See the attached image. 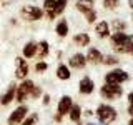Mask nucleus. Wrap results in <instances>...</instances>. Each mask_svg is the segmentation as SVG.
Instances as JSON below:
<instances>
[{"label":"nucleus","instance_id":"nucleus-9","mask_svg":"<svg viewBox=\"0 0 133 125\" xmlns=\"http://www.w3.org/2000/svg\"><path fill=\"white\" fill-rule=\"evenodd\" d=\"M66 65H68L72 70H83L87 65H88V62H87V57H85L83 52H75V53H72V55L68 57Z\"/></svg>","mask_w":133,"mask_h":125},{"label":"nucleus","instance_id":"nucleus-17","mask_svg":"<svg viewBox=\"0 0 133 125\" xmlns=\"http://www.w3.org/2000/svg\"><path fill=\"white\" fill-rule=\"evenodd\" d=\"M72 43L75 47H80V48H85V47L88 48L90 43H91V37L87 32H78L72 37Z\"/></svg>","mask_w":133,"mask_h":125},{"label":"nucleus","instance_id":"nucleus-19","mask_svg":"<svg viewBox=\"0 0 133 125\" xmlns=\"http://www.w3.org/2000/svg\"><path fill=\"white\" fill-rule=\"evenodd\" d=\"M131 48H133V33H130V35H128V39L125 40L123 43H120V45H116V47H113V50H115L116 55H125V53H130Z\"/></svg>","mask_w":133,"mask_h":125},{"label":"nucleus","instance_id":"nucleus-42","mask_svg":"<svg viewBox=\"0 0 133 125\" xmlns=\"http://www.w3.org/2000/svg\"><path fill=\"white\" fill-rule=\"evenodd\" d=\"M0 2H2V0H0Z\"/></svg>","mask_w":133,"mask_h":125},{"label":"nucleus","instance_id":"nucleus-31","mask_svg":"<svg viewBox=\"0 0 133 125\" xmlns=\"http://www.w3.org/2000/svg\"><path fill=\"white\" fill-rule=\"evenodd\" d=\"M50 102H52V95H50L48 92H45V93L42 95V105H43V107H48Z\"/></svg>","mask_w":133,"mask_h":125},{"label":"nucleus","instance_id":"nucleus-4","mask_svg":"<svg viewBox=\"0 0 133 125\" xmlns=\"http://www.w3.org/2000/svg\"><path fill=\"white\" fill-rule=\"evenodd\" d=\"M35 87V82L32 78H25L17 85V92H15V102L17 105H22L27 100H30V95H32V90Z\"/></svg>","mask_w":133,"mask_h":125},{"label":"nucleus","instance_id":"nucleus-37","mask_svg":"<svg viewBox=\"0 0 133 125\" xmlns=\"http://www.w3.org/2000/svg\"><path fill=\"white\" fill-rule=\"evenodd\" d=\"M10 25H12V27H15V25H18V20H17L15 17H12V18H10Z\"/></svg>","mask_w":133,"mask_h":125},{"label":"nucleus","instance_id":"nucleus-18","mask_svg":"<svg viewBox=\"0 0 133 125\" xmlns=\"http://www.w3.org/2000/svg\"><path fill=\"white\" fill-rule=\"evenodd\" d=\"M55 77H57V80H60V82H68L70 78H72V68L66 64H63V62H60L55 68Z\"/></svg>","mask_w":133,"mask_h":125},{"label":"nucleus","instance_id":"nucleus-33","mask_svg":"<svg viewBox=\"0 0 133 125\" xmlns=\"http://www.w3.org/2000/svg\"><path fill=\"white\" fill-rule=\"evenodd\" d=\"M93 115H95V110H91V108L83 110V117H93Z\"/></svg>","mask_w":133,"mask_h":125},{"label":"nucleus","instance_id":"nucleus-14","mask_svg":"<svg viewBox=\"0 0 133 125\" xmlns=\"http://www.w3.org/2000/svg\"><path fill=\"white\" fill-rule=\"evenodd\" d=\"M53 32H55V35L58 39H66V37L70 35V23L66 18H58L55 27H53Z\"/></svg>","mask_w":133,"mask_h":125},{"label":"nucleus","instance_id":"nucleus-3","mask_svg":"<svg viewBox=\"0 0 133 125\" xmlns=\"http://www.w3.org/2000/svg\"><path fill=\"white\" fill-rule=\"evenodd\" d=\"M95 117H97V122L100 125H111L118 118V112L110 103H100L95 108Z\"/></svg>","mask_w":133,"mask_h":125},{"label":"nucleus","instance_id":"nucleus-29","mask_svg":"<svg viewBox=\"0 0 133 125\" xmlns=\"http://www.w3.org/2000/svg\"><path fill=\"white\" fill-rule=\"evenodd\" d=\"M102 5L105 10H116L120 7V0H103Z\"/></svg>","mask_w":133,"mask_h":125},{"label":"nucleus","instance_id":"nucleus-6","mask_svg":"<svg viewBox=\"0 0 133 125\" xmlns=\"http://www.w3.org/2000/svg\"><path fill=\"white\" fill-rule=\"evenodd\" d=\"M100 97L107 102H113L123 97V87L122 85H111V83H103L100 87Z\"/></svg>","mask_w":133,"mask_h":125},{"label":"nucleus","instance_id":"nucleus-26","mask_svg":"<svg viewBox=\"0 0 133 125\" xmlns=\"http://www.w3.org/2000/svg\"><path fill=\"white\" fill-rule=\"evenodd\" d=\"M120 64V58L113 55V53H108V55H103V60H102V65L105 67H116Z\"/></svg>","mask_w":133,"mask_h":125},{"label":"nucleus","instance_id":"nucleus-22","mask_svg":"<svg viewBox=\"0 0 133 125\" xmlns=\"http://www.w3.org/2000/svg\"><path fill=\"white\" fill-rule=\"evenodd\" d=\"M82 117H83V108H82L80 103L75 102L72 110H70V114H68V118H70V122L78 123V122H82Z\"/></svg>","mask_w":133,"mask_h":125},{"label":"nucleus","instance_id":"nucleus-24","mask_svg":"<svg viewBox=\"0 0 133 125\" xmlns=\"http://www.w3.org/2000/svg\"><path fill=\"white\" fill-rule=\"evenodd\" d=\"M110 30L111 32H127V22L122 18H113L110 22Z\"/></svg>","mask_w":133,"mask_h":125},{"label":"nucleus","instance_id":"nucleus-10","mask_svg":"<svg viewBox=\"0 0 133 125\" xmlns=\"http://www.w3.org/2000/svg\"><path fill=\"white\" fill-rule=\"evenodd\" d=\"M73 97L72 95H62L60 98H58V102H57V114H60L62 117H68L70 114V110H72V107H73Z\"/></svg>","mask_w":133,"mask_h":125},{"label":"nucleus","instance_id":"nucleus-12","mask_svg":"<svg viewBox=\"0 0 133 125\" xmlns=\"http://www.w3.org/2000/svg\"><path fill=\"white\" fill-rule=\"evenodd\" d=\"M95 92V82L90 75H83L78 80V93L80 95H91Z\"/></svg>","mask_w":133,"mask_h":125},{"label":"nucleus","instance_id":"nucleus-8","mask_svg":"<svg viewBox=\"0 0 133 125\" xmlns=\"http://www.w3.org/2000/svg\"><path fill=\"white\" fill-rule=\"evenodd\" d=\"M30 75V64H28L27 58H23L22 55H17L15 57V72H14V77L17 78L18 82L28 78Z\"/></svg>","mask_w":133,"mask_h":125},{"label":"nucleus","instance_id":"nucleus-2","mask_svg":"<svg viewBox=\"0 0 133 125\" xmlns=\"http://www.w3.org/2000/svg\"><path fill=\"white\" fill-rule=\"evenodd\" d=\"M20 18L27 23H37L40 20L45 18V12L40 5H35V3H25V5L20 7L18 12Z\"/></svg>","mask_w":133,"mask_h":125},{"label":"nucleus","instance_id":"nucleus-15","mask_svg":"<svg viewBox=\"0 0 133 125\" xmlns=\"http://www.w3.org/2000/svg\"><path fill=\"white\" fill-rule=\"evenodd\" d=\"M37 48H38V42L37 40H27L22 47V57L30 60V58L37 57Z\"/></svg>","mask_w":133,"mask_h":125},{"label":"nucleus","instance_id":"nucleus-7","mask_svg":"<svg viewBox=\"0 0 133 125\" xmlns=\"http://www.w3.org/2000/svg\"><path fill=\"white\" fill-rule=\"evenodd\" d=\"M30 114V108H28L27 103H22V105H17L14 110L8 114L7 117V125H22V122L25 120V117Z\"/></svg>","mask_w":133,"mask_h":125},{"label":"nucleus","instance_id":"nucleus-41","mask_svg":"<svg viewBox=\"0 0 133 125\" xmlns=\"http://www.w3.org/2000/svg\"><path fill=\"white\" fill-rule=\"evenodd\" d=\"M130 55H131V57H133V48H131V52H130Z\"/></svg>","mask_w":133,"mask_h":125},{"label":"nucleus","instance_id":"nucleus-23","mask_svg":"<svg viewBox=\"0 0 133 125\" xmlns=\"http://www.w3.org/2000/svg\"><path fill=\"white\" fill-rule=\"evenodd\" d=\"M128 35H130V33H127V32H111V35H110L111 47H116V45L123 43V42L128 39Z\"/></svg>","mask_w":133,"mask_h":125},{"label":"nucleus","instance_id":"nucleus-1","mask_svg":"<svg viewBox=\"0 0 133 125\" xmlns=\"http://www.w3.org/2000/svg\"><path fill=\"white\" fill-rule=\"evenodd\" d=\"M68 0H43V12H45V18L48 22H53L58 17L63 15V12L66 10Z\"/></svg>","mask_w":133,"mask_h":125},{"label":"nucleus","instance_id":"nucleus-11","mask_svg":"<svg viewBox=\"0 0 133 125\" xmlns=\"http://www.w3.org/2000/svg\"><path fill=\"white\" fill-rule=\"evenodd\" d=\"M15 92H17V83L15 82H10L8 87L5 89V92L0 93V105L2 107H8L15 102Z\"/></svg>","mask_w":133,"mask_h":125},{"label":"nucleus","instance_id":"nucleus-5","mask_svg":"<svg viewBox=\"0 0 133 125\" xmlns=\"http://www.w3.org/2000/svg\"><path fill=\"white\" fill-rule=\"evenodd\" d=\"M128 80H130L128 72L123 70V68H118V67L108 70V72L105 73V77H103V82H105V83H111V85H122V83L128 82Z\"/></svg>","mask_w":133,"mask_h":125},{"label":"nucleus","instance_id":"nucleus-34","mask_svg":"<svg viewBox=\"0 0 133 125\" xmlns=\"http://www.w3.org/2000/svg\"><path fill=\"white\" fill-rule=\"evenodd\" d=\"M62 57H63V50H57V52H55V58H57V60H62Z\"/></svg>","mask_w":133,"mask_h":125},{"label":"nucleus","instance_id":"nucleus-40","mask_svg":"<svg viewBox=\"0 0 133 125\" xmlns=\"http://www.w3.org/2000/svg\"><path fill=\"white\" fill-rule=\"evenodd\" d=\"M128 125H133V117H131L130 120H128Z\"/></svg>","mask_w":133,"mask_h":125},{"label":"nucleus","instance_id":"nucleus-38","mask_svg":"<svg viewBox=\"0 0 133 125\" xmlns=\"http://www.w3.org/2000/svg\"><path fill=\"white\" fill-rule=\"evenodd\" d=\"M127 98H128V103H133V90L127 95Z\"/></svg>","mask_w":133,"mask_h":125},{"label":"nucleus","instance_id":"nucleus-39","mask_svg":"<svg viewBox=\"0 0 133 125\" xmlns=\"http://www.w3.org/2000/svg\"><path fill=\"white\" fill-rule=\"evenodd\" d=\"M128 7H130L131 10H133V0H128Z\"/></svg>","mask_w":133,"mask_h":125},{"label":"nucleus","instance_id":"nucleus-28","mask_svg":"<svg viewBox=\"0 0 133 125\" xmlns=\"http://www.w3.org/2000/svg\"><path fill=\"white\" fill-rule=\"evenodd\" d=\"M83 18H85V22L88 23V25H95V23H97V18H98V12H97V8H93V10L87 12V14L83 15Z\"/></svg>","mask_w":133,"mask_h":125},{"label":"nucleus","instance_id":"nucleus-25","mask_svg":"<svg viewBox=\"0 0 133 125\" xmlns=\"http://www.w3.org/2000/svg\"><path fill=\"white\" fill-rule=\"evenodd\" d=\"M38 123H40V114L38 112H30L22 122V125H38Z\"/></svg>","mask_w":133,"mask_h":125},{"label":"nucleus","instance_id":"nucleus-20","mask_svg":"<svg viewBox=\"0 0 133 125\" xmlns=\"http://www.w3.org/2000/svg\"><path fill=\"white\" fill-rule=\"evenodd\" d=\"M50 55V42L48 40H40L38 48H37V60H45Z\"/></svg>","mask_w":133,"mask_h":125},{"label":"nucleus","instance_id":"nucleus-13","mask_svg":"<svg viewBox=\"0 0 133 125\" xmlns=\"http://www.w3.org/2000/svg\"><path fill=\"white\" fill-rule=\"evenodd\" d=\"M93 32L95 35L98 37V39H110L111 35V30H110V22H107V20H98L97 23H95L93 27Z\"/></svg>","mask_w":133,"mask_h":125},{"label":"nucleus","instance_id":"nucleus-36","mask_svg":"<svg viewBox=\"0 0 133 125\" xmlns=\"http://www.w3.org/2000/svg\"><path fill=\"white\" fill-rule=\"evenodd\" d=\"M75 125H100L98 122H85V123H83V122H78V123H75Z\"/></svg>","mask_w":133,"mask_h":125},{"label":"nucleus","instance_id":"nucleus-35","mask_svg":"<svg viewBox=\"0 0 133 125\" xmlns=\"http://www.w3.org/2000/svg\"><path fill=\"white\" fill-rule=\"evenodd\" d=\"M127 112H128V115H130V117H133V103H128Z\"/></svg>","mask_w":133,"mask_h":125},{"label":"nucleus","instance_id":"nucleus-32","mask_svg":"<svg viewBox=\"0 0 133 125\" xmlns=\"http://www.w3.org/2000/svg\"><path fill=\"white\" fill-rule=\"evenodd\" d=\"M63 118H65V117H62L60 114H57V112L53 114V122H55V123H62V122H63Z\"/></svg>","mask_w":133,"mask_h":125},{"label":"nucleus","instance_id":"nucleus-21","mask_svg":"<svg viewBox=\"0 0 133 125\" xmlns=\"http://www.w3.org/2000/svg\"><path fill=\"white\" fill-rule=\"evenodd\" d=\"M75 8H77V12H80L82 15H85L87 12H90V10L95 8V0H77V2H75Z\"/></svg>","mask_w":133,"mask_h":125},{"label":"nucleus","instance_id":"nucleus-16","mask_svg":"<svg viewBox=\"0 0 133 125\" xmlns=\"http://www.w3.org/2000/svg\"><path fill=\"white\" fill-rule=\"evenodd\" d=\"M85 57H87V62H88L90 65H100V64H102V60H103L102 50L97 48V47H88Z\"/></svg>","mask_w":133,"mask_h":125},{"label":"nucleus","instance_id":"nucleus-30","mask_svg":"<svg viewBox=\"0 0 133 125\" xmlns=\"http://www.w3.org/2000/svg\"><path fill=\"white\" fill-rule=\"evenodd\" d=\"M43 93L45 92H43V89H42V85L35 83V87H33V90H32V95H30V100H38V98H42Z\"/></svg>","mask_w":133,"mask_h":125},{"label":"nucleus","instance_id":"nucleus-27","mask_svg":"<svg viewBox=\"0 0 133 125\" xmlns=\"http://www.w3.org/2000/svg\"><path fill=\"white\" fill-rule=\"evenodd\" d=\"M47 70H48V62H47V60H37L35 65H33V72L38 73V75L45 73Z\"/></svg>","mask_w":133,"mask_h":125}]
</instances>
